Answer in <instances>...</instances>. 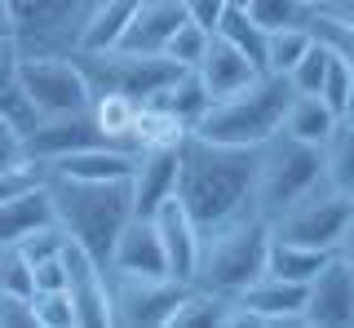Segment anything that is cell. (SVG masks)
Here are the masks:
<instances>
[{
	"instance_id": "cell-30",
	"label": "cell",
	"mask_w": 354,
	"mask_h": 328,
	"mask_svg": "<svg viewBox=\"0 0 354 328\" xmlns=\"http://www.w3.org/2000/svg\"><path fill=\"white\" fill-rule=\"evenodd\" d=\"M208 40H213V31H204V27H195L191 18H186L182 27L169 36V45H164V58H173L182 71H191L199 58H204V49H208Z\"/></svg>"
},
{
	"instance_id": "cell-26",
	"label": "cell",
	"mask_w": 354,
	"mask_h": 328,
	"mask_svg": "<svg viewBox=\"0 0 354 328\" xmlns=\"http://www.w3.org/2000/svg\"><path fill=\"white\" fill-rule=\"evenodd\" d=\"M315 45V31L310 23H288V27H270L266 31V71L288 75L297 67V58Z\"/></svg>"
},
{
	"instance_id": "cell-40",
	"label": "cell",
	"mask_w": 354,
	"mask_h": 328,
	"mask_svg": "<svg viewBox=\"0 0 354 328\" xmlns=\"http://www.w3.org/2000/svg\"><path fill=\"white\" fill-rule=\"evenodd\" d=\"M337 253L346 257V262H354V217H350V226H346V235H341V244H337Z\"/></svg>"
},
{
	"instance_id": "cell-28",
	"label": "cell",
	"mask_w": 354,
	"mask_h": 328,
	"mask_svg": "<svg viewBox=\"0 0 354 328\" xmlns=\"http://www.w3.org/2000/svg\"><path fill=\"white\" fill-rule=\"evenodd\" d=\"M324 178L354 195V120H341L324 142Z\"/></svg>"
},
{
	"instance_id": "cell-12",
	"label": "cell",
	"mask_w": 354,
	"mask_h": 328,
	"mask_svg": "<svg viewBox=\"0 0 354 328\" xmlns=\"http://www.w3.org/2000/svg\"><path fill=\"white\" fill-rule=\"evenodd\" d=\"M306 328H354V262L341 253L306 284Z\"/></svg>"
},
{
	"instance_id": "cell-25",
	"label": "cell",
	"mask_w": 354,
	"mask_h": 328,
	"mask_svg": "<svg viewBox=\"0 0 354 328\" xmlns=\"http://www.w3.org/2000/svg\"><path fill=\"white\" fill-rule=\"evenodd\" d=\"M133 5H138V0H97L93 14H88V23H84L80 49H111V45H120V36H124V27L133 18Z\"/></svg>"
},
{
	"instance_id": "cell-29",
	"label": "cell",
	"mask_w": 354,
	"mask_h": 328,
	"mask_svg": "<svg viewBox=\"0 0 354 328\" xmlns=\"http://www.w3.org/2000/svg\"><path fill=\"white\" fill-rule=\"evenodd\" d=\"M328 62H332V49L315 36V45H310L301 58H297V67L288 71V84H292V93H319V89H324Z\"/></svg>"
},
{
	"instance_id": "cell-27",
	"label": "cell",
	"mask_w": 354,
	"mask_h": 328,
	"mask_svg": "<svg viewBox=\"0 0 354 328\" xmlns=\"http://www.w3.org/2000/svg\"><path fill=\"white\" fill-rule=\"evenodd\" d=\"M217 36L230 40L239 53H248V58L266 71V27L248 14V9H230L226 5V14H221V23H217Z\"/></svg>"
},
{
	"instance_id": "cell-11",
	"label": "cell",
	"mask_w": 354,
	"mask_h": 328,
	"mask_svg": "<svg viewBox=\"0 0 354 328\" xmlns=\"http://www.w3.org/2000/svg\"><path fill=\"white\" fill-rule=\"evenodd\" d=\"M22 147H27L31 160H40L44 169H49V164L75 156V151L120 147V142H111L102 129H97V120L88 116V107H84V111H66V116H40L31 129H22Z\"/></svg>"
},
{
	"instance_id": "cell-19",
	"label": "cell",
	"mask_w": 354,
	"mask_h": 328,
	"mask_svg": "<svg viewBox=\"0 0 354 328\" xmlns=\"http://www.w3.org/2000/svg\"><path fill=\"white\" fill-rule=\"evenodd\" d=\"M44 222H53V204H49V191H44V187L0 200V248L27 239Z\"/></svg>"
},
{
	"instance_id": "cell-1",
	"label": "cell",
	"mask_w": 354,
	"mask_h": 328,
	"mask_svg": "<svg viewBox=\"0 0 354 328\" xmlns=\"http://www.w3.org/2000/svg\"><path fill=\"white\" fill-rule=\"evenodd\" d=\"M252 187H257V147H230L204 134H186L177 142V200L199 231L257 213Z\"/></svg>"
},
{
	"instance_id": "cell-13",
	"label": "cell",
	"mask_w": 354,
	"mask_h": 328,
	"mask_svg": "<svg viewBox=\"0 0 354 328\" xmlns=\"http://www.w3.org/2000/svg\"><path fill=\"white\" fill-rule=\"evenodd\" d=\"M129 182H133V209L142 217H155V209L177 195V147L138 151V164H133Z\"/></svg>"
},
{
	"instance_id": "cell-5",
	"label": "cell",
	"mask_w": 354,
	"mask_h": 328,
	"mask_svg": "<svg viewBox=\"0 0 354 328\" xmlns=\"http://www.w3.org/2000/svg\"><path fill=\"white\" fill-rule=\"evenodd\" d=\"M324 182V147H310L288 134H274L257 147V187H252V204L270 222L283 213L292 200L315 191Z\"/></svg>"
},
{
	"instance_id": "cell-37",
	"label": "cell",
	"mask_w": 354,
	"mask_h": 328,
	"mask_svg": "<svg viewBox=\"0 0 354 328\" xmlns=\"http://www.w3.org/2000/svg\"><path fill=\"white\" fill-rule=\"evenodd\" d=\"M27 160V147H22V129L14 125V120L0 116V173H9L14 164Z\"/></svg>"
},
{
	"instance_id": "cell-6",
	"label": "cell",
	"mask_w": 354,
	"mask_h": 328,
	"mask_svg": "<svg viewBox=\"0 0 354 328\" xmlns=\"http://www.w3.org/2000/svg\"><path fill=\"white\" fill-rule=\"evenodd\" d=\"M71 62L84 71L88 80V93H124V98H138L147 102L160 89L182 75L173 58L164 53H138V49H124V45H111V49H71Z\"/></svg>"
},
{
	"instance_id": "cell-23",
	"label": "cell",
	"mask_w": 354,
	"mask_h": 328,
	"mask_svg": "<svg viewBox=\"0 0 354 328\" xmlns=\"http://www.w3.org/2000/svg\"><path fill=\"white\" fill-rule=\"evenodd\" d=\"M138 98H124V93H93L88 98V116L97 120V129L120 142V147L133 151V125H138Z\"/></svg>"
},
{
	"instance_id": "cell-8",
	"label": "cell",
	"mask_w": 354,
	"mask_h": 328,
	"mask_svg": "<svg viewBox=\"0 0 354 328\" xmlns=\"http://www.w3.org/2000/svg\"><path fill=\"white\" fill-rule=\"evenodd\" d=\"M354 217V195L332 187L324 178L315 191H306L301 200H292L283 213L270 217V231L283 235V239H297V244H310V248H328V253H337L341 235H346Z\"/></svg>"
},
{
	"instance_id": "cell-41",
	"label": "cell",
	"mask_w": 354,
	"mask_h": 328,
	"mask_svg": "<svg viewBox=\"0 0 354 328\" xmlns=\"http://www.w3.org/2000/svg\"><path fill=\"white\" fill-rule=\"evenodd\" d=\"M0 36H14V23H9V5L0 0Z\"/></svg>"
},
{
	"instance_id": "cell-9",
	"label": "cell",
	"mask_w": 354,
	"mask_h": 328,
	"mask_svg": "<svg viewBox=\"0 0 354 328\" xmlns=\"http://www.w3.org/2000/svg\"><path fill=\"white\" fill-rule=\"evenodd\" d=\"M186 293L173 275H147V271L106 266V298H111V328H164L169 311Z\"/></svg>"
},
{
	"instance_id": "cell-14",
	"label": "cell",
	"mask_w": 354,
	"mask_h": 328,
	"mask_svg": "<svg viewBox=\"0 0 354 328\" xmlns=\"http://www.w3.org/2000/svg\"><path fill=\"white\" fill-rule=\"evenodd\" d=\"M155 226H160V244H164V262H169V275L191 284L195 262H199V226L195 217L182 209V200H164L155 209Z\"/></svg>"
},
{
	"instance_id": "cell-34",
	"label": "cell",
	"mask_w": 354,
	"mask_h": 328,
	"mask_svg": "<svg viewBox=\"0 0 354 328\" xmlns=\"http://www.w3.org/2000/svg\"><path fill=\"white\" fill-rule=\"evenodd\" d=\"M36 324L40 328H80V324H75L71 293H66V289H58V293H36Z\"/></svg>"
},
{
	"instance_id": "cell-20",
	"label": "cell",
	"mask_w": 354,
	"mask_h": 328,
	"mask_svg": "<svg viewBox=\"0 0 354 328\" xmlns=\"http://www.w3.org/2000/svg\"><path fill=\"white\" fill-rule=\"evenodd\" d=\"M328 257H332L328 248H310V244H297V239H283V235L270 231L266 271H270V275H279V280H292V284H310Z\"/></svg>"
},
{
	"instance_id": "cell-35",
	"label": "cell",
	"mask_w": 354,
	"mask_h": 328,
	"mask_svg": "<svg viewBox=\"0 0 354 328\" xmlns=\"http://www.w3.org/2000/svg\"><path fill=\"white\" fill-rule=\"evenodd\" d=\"M350 80H354V71L346 67V62L337 58V53H332V62H328V75H324V102L332 107V111H341L346 116V98H350Z\"/></svg>"
},
{
	"instance_id": "cell-2",
	"label": "cell",
	"mask_w": 354,
	"mask_h": 328,
	"mask_svg": "<svg viewBox=\"0 0 354 328\" xmlns=\"http://www.w3.org/2000/svg\"><path fill=\"white\" fill-rule=\"evenodd\" d=\"M44 191L53 204V222L66 231L71 244H80L93 262L111 257V244L124 231L133 209V182L129 178H66L44 173Z\"/></svg>"
},
{
	"instance_id": "cell-7",
	"label": "cell",
	"mask_w": 354,
	"mask_h": 328,
	"mask_svg": "<svg viewBox=\"0 0 354 328\" xmlns=\"http://www.w3.org/2000/svg\"><path fill=\"white\" fill-rule=\"evenodd\" d=\"M14 40L27 58L36 53H71L80 49L84 23L97 0H5Z\"/></svg>"
},
{
	"instance_id": "cell-10",
	"label": "cell",
	"mask_w": 354,
	"mask_h": 328,
	"mask_svg": "<svg viewBox=\"0 0 354 328\" xmlns=\"http://www.w3.org/2000/svg\"><path fill=\"white\" fill-rule=\"evenodd\" d=\"M18 84L27 93L31 111L40 116H66V111H84L88 107V80L84 71L71 62V53H36L18 58Z\"/></svg>"
},
{
	"instance_id": "cell-3",
	"label": "cell",
	"mask_w": 354,
	"mask_h": 328,
	"mask_svg": "<svg viewBox=\"0 0 354 328\" xmlns=\"http://www.w3.org/2000/svg\"><path fill=\"white\" fill-rule=\"evenodd\" d=\"M266 253H270V222L261 213H243L226 226L199 231V262L191 284L235 302L252 280L266 275Z\"/></svg>"
},
{
	"instance_id": "cell-21",
	"label": "cell",
	"mask_w": 354,
	"mask_h": 328,
	"mask_svg": "<svg viewBox=\"0 0 354 328\" xmlns=\"http://www.w3.org/2000/svg\"><path fill=\"white\" fill-rule=\"evenodd\" d=\"M230 306H235V302L186 284V293L177 298V306L169 311V324H164V328H230Z\"/></svg>"
},
{
	"instance_id": "cell-22",
	"label": "cell",
	"mask_w": 354,
	"mask_h": 328,
	"mask_svg": "<svg viewBox=\"0 0 354 328\" xmlns=\"http://www.w3.org/2000/svg\"><path fill=\"white\" fill-rule=\"evenodd\" d=\"M18 58H22L18 40L0 36V116L14 120L18 129H31L36 125V111H31L27 93H22V84H18Z\"/></svg>"
},
{
	"instance_id": "cell-43",
	"label": "cell",
	"mask_w": 354,
	"mask_h": 328,
	"mask_svg": "<svg viewBox=\"0 0 354 328\" xmlns=\"http://www.w3.org/2000/svg\"><path fill=\"white\" fill-rule=\"evenodd\" d=\"M301 5L310 9V14H315V9H319V5H324V0H301Z\"/></svg>"
},
{
	"instance_id": "cell-38",
	"label": "cell",
	"mask_w": 354,
	"mask_h": 328,
	"mask_svg": "<svg viewBox=\"0 0 354 328\" xmlns=\"http://www.w3.org/2000/svg\"><path fill=\"white\" fill-rule=\"evenodd\" d=\"M182 9H186V18H191L195 27L217 31L221 14H226V0H182Z\"/></svg>"
},
{
	"instance_id": "cell-31",
	"label": "cell",
	"mask_w": 354,
	"mask_h": 328,
	"mask_svg": "<svg viewBox=\"0 0 354 328\" xmlns=\"http://www.w3.org/2000/svg\"><path fill=\"white\" fill-rule=\"evenodd\" d=\"M0 293L36 298V275H31V262L22 257L18 244H5V248H0Z\"/></svg>"
},
{
	"instance_id": "cell-15",
	"label": "cell",
	"mask_w": 354,
	"mask_h": 328,
	"mask_svg": "<svg viewBox=\"0 0 354 328\" xmlns=\"http://www.w3.org/2000/svg\"><path fill=\"white\" fill-rule=\"evenodd\" d=\"M106 266L147 271V275H169V262H164V244H160V226H155V217H142V213L129 217L124 231L115 235V244H111Z\"/></svg>"
},
{
	"instance_id": "cell-18",
	"label": "cell",
	"mask_w": 354,
	"mask_h": 328,
	"mask_svg": "<svg viewBox=\"0 0 354 328\" xmlns=\"http://www.w3.org/2000/svg\"><path fill=\"white\" fill-rule=\"evenodd\" d=\"M341 120H346V116L332 111V107L324 102V93H292V102H288V111H283V129H279V134L297 138V142H310V147H324Z\"/></svg>"
},
{
	"instance_id": "cell-42",
	"label": "cell",
	"mask_w": 354,
	"mask_h": 328,
	"mask_svg": "<svg viewBox=\"0 0 354 328\" xmlns=\"http://www.w3.org/2000/svg\"><path fill=\"white\" fill-rule=\"evenodd\" d=\"M346 120H354V80H350V98H346Z\"/></svg>"
},
{
	"instance_id": "cell-4",
	"label": "cell",
	"mask_w": 354,
	"mask_h": 328,
	"mask_svg": "<svg viewBox=\"0 0 354 328\" xmlns=\"http://www.w3.org/2000/svg\"><path fill=\"white\" fill-rule=\"evenodd\" d=\"M292 102V84L279 71H257L243 89L221 93L208 102L191 134H204L213 142H230V147H261L283 129V111Z\"/></svg>"
},
{
	"instance_id": "cell-36",
	"label": "cell",
	"mask_w": 354,
	"mask_h": 328,
	"mask_svg": "<svg viewBox=\"0 0 354 328\" xmlns=\"http://www.w3.org/2000/svg\"><path fill=\"white\" fill-rule=\"evenodd\" d=\"M0 328H40L36 324V298L0 293Z\"/></svg>"
},
{
	"instance_id": "cell-24",
	"label": "cell",
	"mask_w": 354,
	"mask_h": 328,
	"mask_svg": "<svg viewBox=\"0 0 354 328\" xmlns=\"http://www.w3.org/2000/svg\"><path fill=\"white\" fill-rule=\"evenodd\" d=\"M147 102L164 107V111H173L186 129H195V125H199V116L208 111V102H213V98H208L204 80H199L195 71H182V75H177V80L169 84V89H160L155 98H147Z\"/></svg>"
},
{
	"instance_id": "cell-33",
	"label": "cell",
	"mask_w": 354,
	"mask_h": 328,
	"mask_svg": "<svg viewBox=\"0 0 354 328\" xmlns=\"http://www.w3.org/2000/svg\"><path fill=\"white\" fill-rule=\"evenodd\" d=\"M248 14L270 31V27H288V23H310V9L301 0H248Z\"/></svg>"
},
{
	"instance_id": "cell-39",
	"label": "cell",
	"mask_w": 354,
	"mask_h": 328,
	"mask_svg": "<svg viewBox=\"0 0 354 328\" xmlns=\"http://www.w3.org/2000/svg\"><path fill=\"white\" fill-rule=\"evenodd\" d=\"M315 14H328V18H337V23H350L354 27V0H324Z\"/></svg>"
},
{
	"instance_id": "cell-16",
	"label": "cell",
	"mask_w": 354,
	"mask_h": 328,
	"mask_svg": "<svg viewBox=\"0 0 354 328\" xmlns=\"http://www.w3.org/2000/svg\"><path fill=\"white\" fill-rule=\"evenodd\" d=\"M186 23V9L182 0H138L133 5V18L120 36L124 49H138V53H164L169 36Z\"/></svg>"
},
{
	"instance_id": "cell-17",
	"label": "cell",
	"mask_w": 354,
	"mask_h": 328,
	"mask_svg": "<svg viewBox=\"0 0 354 328\" xmlns=\"http://www.w3.org/2000/svg\"><path fill=\"white\" fill-rule=\"evenodd\" d=\"M199 80H204V89H208V98H221V93H235V89H243V84L252 80L261 67L248 58V53H239L230 40H221L217 31H213V40H208V49H204V58L191 67Z\"/></svg>"
},
{
	"instance_id": "cell-32",
	"label": "cell",
	"mask_w": 354,
	"mask_h": 328,
	"mask_svg": "<svg viewBox=\"0 0 354 328\" xmlns=\"http://www.w3.org/2000/svg\"><path fill=\"white\" fill-rule=\"evenodd\" d=\"M310 31L354 71V27L350 23H337V18H328V14H310Z\"/></svg>"
}]
</instances>
